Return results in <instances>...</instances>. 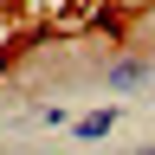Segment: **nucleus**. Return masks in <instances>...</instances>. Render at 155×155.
<instances>
[{
  "instance_id": "nucleus-1",
  "label": "nucleus",
  "mask_w": 155,
  "mask_h": 155,
  "mask_svg": "<svg viewBox=\"0 0 155 155\" xmlns=\"http://www.w3.org/2000/svg\"><path fill=\"white\" fill-rule=\"evenodd\" d=\"M149 71H155V58H116V65L104 71V84H110V91H136Z\"/></svg>"
},
{
  "instance_id": "nucleus-2",
  "label": "nucleus",
  "mask_w": 155,
  "mask_h": 155,
  "mask_svg": "<svg viewBox=\"0 0 155 155\" xmlns=\"http://www.w3.org/2000/svg\"><path fill=\"white\" fill-rule=\"evenodd\" d=\"M116 129V110H91V116H78L71 136H84V142H104V136Z\"/></svg>"
},
{
  "instance_id": "nucleus-3",
  "label": "nucleus",
  "mask_w": 155,
  "mask_h": 155,
  "mask_svg": "<svg viewBox=\"0 0 155 155\" xmlns=\"http://www.w3.org/2000/svg\"><path fill=\"white\" fill-rule=\"evenodd\" d=\"M129 155H155V142H136V149H129Z\"/></svg>"
}]
</instances>
